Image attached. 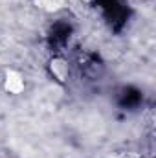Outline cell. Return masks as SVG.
<instances>
[{"instance_id":"1","label":"cell","mask_w":156,"mask_h":158,"mask_svg":"<svg viewBox=\"0 0 156 158\" xmlns=\"http://www.w3.org/2000/svg\"><path fill=\"white\" fill-rule=\"evenodd\" d=\"M46 66H48V74L55 79L57 83H61V85L68 83V79L72 76V68H70L68 59H64L63 55H53L48 61Z\"/></svg>"},{"instance_id":"2","label":"cell","mask_w":156,"mask_h":158,"mask_svg":"<svg viewBox=\"0 0 156 158\" xmlns=\"http://www.w3.org/2000/svg\"><path fill=\"white\" fill-rule=\"evenodd\" d=\"M4 88L9 92V94H20L24 88H26V79L20 72L17 70H7L6 72V77H4Z\"/></svg>"},{"instance_id":"3","label":"cell","mask_w":156,"mask_h":158,"mask_svg":"<svg viewBox=\"0 0 156 158\" xmlns=\"http://www.w3.org/2000/svg\"><path fill=\"white\" fill-rule=\"evenodd\" d=\"M37 6L46 13H57L66 6V0H37Z\"/></svg>"}]
</instances>
